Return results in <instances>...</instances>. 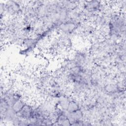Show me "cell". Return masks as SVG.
Segmentation results:
<instances>
[{
  "label": "cell",
  "instance_id": "1",
  "mask_svg": "<svg viewBox=\"0 0 126 126\" xmlns=\"http://www.w3.org/2000/svg\"><path fill=\"white\" fill-rule=\"evenodd\" d=\"M34 111V110L31 105L25 104L23 109L17 115L20 118L25 120H31L33 118Z\"/></svg>",
  "mask_w": 126,
  "mask_h": 126
},
{
  "label": "cell",
  "instance_id": "2",
  "mask_svg": "<svg viewBox=\"0 0 126 126\" xmlns=\"http://www.w3.org/2000/svg\"><path fill=\"white\" fill-rule=\"evenodd\" d=\"M25 103L21 99H18L14 101L11 104V110L14 114H17L23 109Z\"/></svg>",
  "mask_w": 126,
  "mask_h": 126
},
{
  "label": "cell",
  "instance_id": "3",
  "mask_svg": "<svg viewBox=\"0 0 126 126\" xmlns=\"http://www.w3.org/2000/svg\"><path fill=\"white\" fill-rule=\"evenodd\" d=\"M80 109L78 104L74 101H70L69 102L68 105L67 107L66 111L68 113H71L77 110Z\"/></svg>",
  "mask_w": 126,
  "mask_h": 126
},
{
  "label": "cell",
  "instance_id": "4",
  "mask_svg": "<svg viewBox=\"0 0 126 126\" xmlns=\"http://www.w3.org/2000/svg\"><path fill=\"white\" fill-rule=\"evenodd\" d=\"M75 28V25L73 24V23H68L67 24V25L65 24L63 25V27L62 28L63 30L65 32H70L73 30V29Z\"/></svg>",
  "mask_w": 126,
  "mask_h": 126
}]
</instances>
